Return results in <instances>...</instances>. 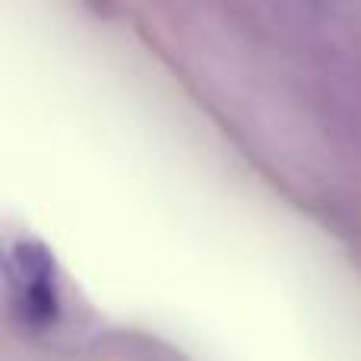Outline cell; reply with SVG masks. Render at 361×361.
<instances>
[{
    "label": "cell",
    "instance_id": "6da1fadb",
    "mask_svg": "<svg viewBox=\"0 0 361 361\" xmlns=\"http://www.w3.org/2000/svg\"><path fill=\"white\" fill-rule=\"evenodd\" d=\"M6 295L19 324L32 333H48L61 320V286L51 250L42 241L16 238L4 257Z\"/></svg>",
    "mask_w": 361,
    "mask_h": 361
}]
</instances>
